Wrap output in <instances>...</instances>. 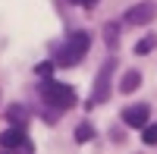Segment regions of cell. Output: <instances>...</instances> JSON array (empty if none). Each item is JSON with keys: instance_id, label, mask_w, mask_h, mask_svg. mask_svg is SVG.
<instances>
[{"instance_id": "obj_10", "label": "cell", "mask_w": 157, "mask_h": 154, "mask_svg": "<svg viewBox=\"0 0 157 154\" xmlns=\"http://www.w3.org/2000/svg\"><path fill=\"white\" fill-rule=\"evenodd\" d=\"M154 44H157V38H154V35L141 38V41L135 44V54H151V50H154Z\"/></svg>"}, {"instance_id": "obj_7", "label": "cell", "mask_w": 157, "mask_h": 154, "mask_svg": "<svg viewBox=\"0 0 157 154\" xmlns=\"http://www.w3.org/2000/svg\"><path fill=\"white\" fill-rule=\"evenodd\" d=\"M138 82H141V75H138V69H129L123 79H120V91L123 94H132L135 88H138Z\"/></svg>"}, {"instance_id": "obj_6", "label": "cell", "mask_w": 157, "mask_h": 154, "mask_svg": "<svg viewBox=\"0 0 157 154\" xmlns=\"http://www.w3.org/2000/svg\"><path fill=\"white\" fill-rule=\"evenodd\" d=\"M0 145H6V148H29V135L22 132V126H13V129H6L0 135Z\"/></svg>"}, {"instance_id": "obj_2", "label": "cell", "mask_w": 157, "mask_h": 154, "mask_svg": "<svg viewBox=\"0 0 157 154\" xmlns=\"http://www.w3.org/2000/svg\"><path fill=\"white\" fill-rule=\"evenodd\" d=\"M88 44H91L88 32H72L69 41L57 50V63H60V66H75V63L88 54Z\"/></svg>"}, {"instance_id": "obj_14", "label": "cell", "mask_w": 157, "mask_h": 154, "mask_svg": "<svg viewBox=\"0 0 157 154\" xmlns=\"http://www.w3.org/2000/svg\"><path fill=\"white\" fill-rule=\"evenodd\" d=\"M78 3H82V6H88V10H91V6H98L101 0H78Z\"/></svg>"}, {"instance_id": "obj_12", "label": "cell", "mask_w": 157, "mask_h": 154, "mask_svg": "<svg viewBox=\"0 0 157 154\" xmlns=\"http://www.w3.org/2000/svg\"><path fill=\"white\" fill-rule=\"evenodd\" d=\"M104 38H107V44H110V47H116V38H120V29H116V25H107V29H104Z\"/></svg>"}, {"instance_id": "obj_1", "label": "cell", "mask_w": 157, "mask_h": 154, "mask_svg": "<svg viewBox=\"0 0 157 154\" xmlns=\"http://www.w3.org/2000/svg\"><path fill=\"white\" fill-rule=\"evenodd\" d=\"M41 101L50 104L54 110H69V107H75V91H72V85H63L57 79H44L41 82Z\"/></svg>"}, {"instance_id": "obj_9", "label": "cell", "mask_w": 157, "mask_h": 154, "mask_svg": "<svg viewBox=\"0 0 157 154\" xmlns=\"http://www.w3.org/2000/svg\"><path fill=\"white\" fill-rule=\"evenodd\" d=\"M141 138H145V145H157V126L145 123V126H141Z\"/></svg>"}, {"instance_id": "obj_4", "label": "cell", "mask_w": 157, "mask_h": 154, "mask_svg": "<svg viewBox=\"0 0 157 154\" xmlns=\"http://www.w3.org/2000/svg\"><path fill=\"white\" fill-rule=\"evenodd\" d=\"M148 117H151V107L148 104H129L123 110V123L129 126V129H141V126L148 123Z\"/></svg>"}, {"instance_id": "obj_15", "label": "cell", "mask_w": 157, "mask_h": 154, "mask_svg": "<svg viewBox=\"0 0 157 154\" xmlns=\"http://www.w3.org/2000/svg\"><path fill=\"white\" fill-rule=\"evenodd\" d=\"M69 3H78V0H69Z\"/></svg>"}, {"instance_id": "obj_5", "label": "cell", "mask_w": 157, "mask_h": 154, "mask_svg": "<svg viewBox=\"0 0 157 154\" xmlns=\"http://www.w3.org/2000/svg\"><path fill=\"white\" fill-rule=\"evenodd\" d=\"M154 16H157V6L145 0V3H135L132 10L126 13V22H129V25H148Z\"/></svg>"}, {"instance_id": "obj_13", "label": "cell", "mask_w": 157, "mask_h": 154, "mask_svg": "<svg viewBox=\"0 0 157 154\" xmlns=\"http://www.w3.org/2000/svg\"><path fill=\"white\" fill-rule=\"evenodd\" d=\"M50 72H54V63H38V75L41 79H50Z\"/></svg>"}, {"instance_id": "obj_8", "label": "cell", "mask_w": 157, "mask_h": 154, "mask_svg": "<svg viewBox=\"0 0 157 154\" xmlns=\"http://www.w3.org/2000/svg\"><path fill=\"white\" fill-rule=\"evenodd\" d=\"M91 138H94V126L91 123H82L75 129V142H91Z\"/></svg>"}, {"instance_id": "obj_3", "label": "cell", "mask_w": 157, "mask_h": 154, "mask_svg": "<svg viewBox=\"0 0 157 154\" xmlns=\"http://www.w3.org/2000/svg\"><path fill=\"white\" fill-rule=\"evenodd\" d=\"M113 69H116V60H107L101 66L98 79H94V104H104V101L110 98V75H113Z\"/></svg>"}, {"instance_id": "obj_11", "label": "cell", "mask_w": 157, "mask_h": 154, "mask_svg": "<svg viewBox=\"0 0 157 154\" xmlns=\"http://www.w3.org/2000/svg\"><path fill=\"white\" fill-rule=\"evenodd\" d=\"M6 117H10V123H13V126H22V117H25V110L16 104V107H10V110H6Z\"/></svg>"}]
</instances>
